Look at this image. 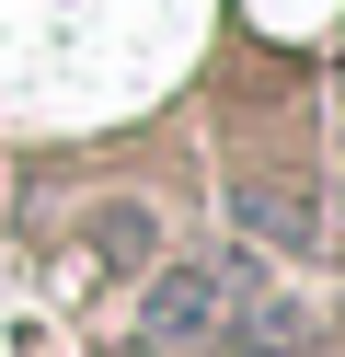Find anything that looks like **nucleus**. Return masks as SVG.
Masks as SVG:
<instances>
[{
	"label": "nucleus",
	"mask_w": 345,
	"mask_h": 357,
	"mask_svg": "<svg viewBox=\"0 0 345 357\" xmlns=\"http://www.w3.org/2000/svg\"><path fill=\"white\" fill-rule=\"evenodd\" d=\"M219 300H230V277H219V265H173V277L138 300V346H150V357L207 346V334H219Z\"/></svg>",
	"instance_id": "1"
},
{
	"label": "nucleus",
	"mask_w": 345,
	"mask_h": 357,
	"mask_svg": "<svg viewBox=\"0 0 345 357\" xmlns=\"http://www.w3.org/2000/svg\"><path fill=\"white\" fill-rule=\"evenodd\" d=\"M230 208H242L253 231H276V242H322V208L288 196V185H230Z\"/></svg>",
	"instance_id": "2"
}]
</instances>
